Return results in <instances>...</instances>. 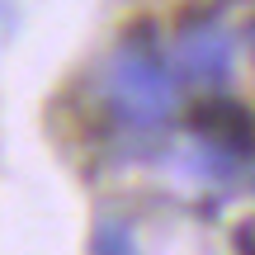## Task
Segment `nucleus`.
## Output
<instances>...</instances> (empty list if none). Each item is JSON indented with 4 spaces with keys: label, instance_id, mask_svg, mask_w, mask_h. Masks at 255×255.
<instances>
[{
    "label": "nucleus",
    "instance_id": "f257e3e1",
    "mask_svg": "<svg viewBox=\"0 0 255 255\" xmlns=\"http://www.w3.org/2000/svg\"><path fill=\"white\" fill-rule=\"evenodd\" d=\"M109 100L132 128H161L175 109V76L146 47V33L128 38L109 62Z\"/></svg>",
    "mask_w": 255,
    "mask_h": 255
},
{
    "label": "nucleus",
    "instance_id": "f03ea898",
    "mask_svg": "<svg viewBox=\"0 0 255 255\" xmlns=\"http://www.w3.org/2000/svg\"><path fill=\"white\" fill-rule=\"evenodd\" d=\"M180 76L194 85H222L232 76V38L218 24H189L175 47Z\"/></svg>",
    "mask_w": 255,
    "mask_h": 255
},
{
    "label": "nucleus",
    "instance_id": "7ed1b4c3",
    "mask_svg": "<svg viewBox=\"0 0 255 255\" xmlns=\"http://www.w3.org/2000/svg\"><path fill=\"white\" fill-rule=\"evenodd\" d=\"M189 128L199 142L222 146V151H251L255 142V123L237 100H199L189 109Z\"/></svg>",
    "mask_w": 255,
    "mask_h": 255
},
{
    "label": "nucleus",
    "instance_id": "20e7f679",
    "mask_svg": "<svg viewBox=\"0 0 255 255\" xmlns=\"http://www.w3.org/2000/svg\"><path fill=\"white\" fill-rule=\"evenodd\" d=\"M95 255H137L132 237H128V227H119V222H104L100 232H95Z\"/></svg>",
    "mask_w": 255,
    "mask_h": 255
},
{
    "label": "nucleus",
    "instance_id": "39448f33",
    "mask_svg": "<svg viewBox=\"0 0 255 255\" xmlns=\"http://www.w3.org/2000/svg\"><path fill=\"white\" fill-rule=\"evenodd\" d=\"M251 43H255V24H251Z\"/></svg>",
    "mask_w": 255,
    "mask_h": 255
}]
</instances>
